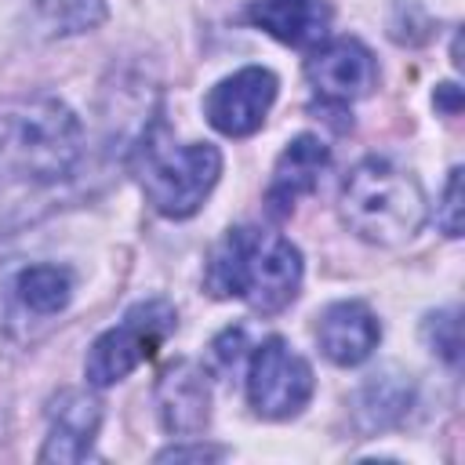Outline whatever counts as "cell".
I'll return each mask as SVG.
<instances>
[{
  "mask_svg": "<svg viewBox=\"0 0 465 465\" xmlns=\"http://www.w3.org/2000/svg\"><path fill=\"white\" fill-rule=\"evenodd\" d=\"M432 102H436V109H443V113H458L461 109V91H458V84H440L436 87V94H432Z\"/></svg>",
  "mask_w": 465,
  "mask_h": 465,
  "instance_id": "20",
  "label": "cell"
},
{
  "mask_svg": "<svg viewBox=\"0 0 465 465\" xmlns=\"http://www.w3.org/2000/svg\"><path fill=\"white\" fill-rule=\"evenodd\" d=\"M174 327H178V312L171 302L149 298V302L131 305L120 323H113L91 341L87 360H84L87 385L109 389L124 381L131 371H138L145 360L156 356V349L174 334Z\"/></svg>",
  "mask_w": 465,
  "mask_h": 465,
  "instance_id": "5",
  "label": "cell"
},
{
  "mask_svg": "<svg viewBox=\"0 0 465 465\" xmlns=\"http://www.w3.org/2000/svg\"><path fill=\"white\" fill-rule=\"evenodd\" d=\"M338 207L349 232L378 247L407 243L425 225L421 182L381 156H367L345 174Z\"/></svg>",
  "mask_w": 465,
  "mask_h": 465,
  "instance_id": "3",
  "label": "cell"
},
{
  "mask_svg": "<svg viewBox=\"0 0 465 465\" xmlns=\"http://www.w3.org/2000/svg\"><path fill=\"white\" fill-rule=\"evenodd\" d=\"M276 87L280 84H276V73L272 69H265V65H243L232 76H222L207 91L203 116H207V124L218 134H225V138H247V134H254L265 124V116H269V109L276 102Z\"/></svg>",
  "mask_w": 465,
  "mask_h": 465,
  "instance_id": "7",
  "label": "cell"
},
{
  "mask_svg": "<svg viewBox=\"0 0 465 465\" xmlns=\"http://www.w3.org/2000/svg\"><path fill=\"white\" fill-rule=\"evenodd\" d=\"M15 291H18V302L29 312L51 316V312H62L69 305V298H73V272L65 265L40 262V265H29V269L18 272Z\"/></svg>",
  "mask_w": 465,
  "mask_h": 465,
  "instance_id": "14",
  "label": "cell"
},
{
  "mask_svg": "<svg viewBox=\"0 0 465 465\" xmlns=\"http://www.w3.org/2000/svg\"><path fill=\"white\" fill-rule=\"evenodd\" d=\"M305 76L323 102L349 105V102L371 94V87L378 84V62L371 54V47L360 44L356 36H334L309 54Z\"/></svg>",
  "mask_w": 465,
  "mask_h": 465,
  "instance_id": "8",
  "label": "cell"
},
{
  "mask_svg": "<svg viewBox=\"0 0 465 465\" xmlns=\"http://www.w3.org/2000/svg\"><path fill=\"white\" fill-rule=\"evenodd\" d=\"M207 458H225L222 447H207V443H193V447H167L156 454V461H207Z\"/></svg>",
  "mask_w": 465,
  "mask_h": 465,
  "instance_id": "19",
  "label": "cell"
},
{
  "mask_svg": "<svg viewBox=\"0 0 465 465\" xmlns=\"http://www.w3.org/2000/svg\"><path fill=\"white\" fill-rule=\"evenodd\" d=\"M302 251L269 229H229L203 269V287L214 298H240L254 312H280L302 291Z\"/></svg>",
  "mask_w": 465,
  "mask_h": 465,
  "instance_id": "2",
  "label": "cell"
},
{
  "mask_svg": "<svg viewBox=\"0 0 465 465\" xmlns=\"http://www.w3.org/2000/svg\"><path fill=\"white\" fill-rule=\"evenodd\" d=\"M134 174L156 214L189 218L203 207V200L218 185L222 153L211 142L178 145L167 134V124L156 120L134 149Z\"/></svg>",
  "mask_w": 465,
  "mask_h": 465,
  "instance_id": "4",
  "label": "cell"
},
{
  "mask_svg": "<svg viewBox=\"0 0 465 465\" xmlns=\"http://www.w3.org/2000/svg\"><path fill=\"white\" fill-rule=\"evenodd\" d=\"M316 378L302 352H294L283 338H265L247 367V403L265 421L298 418L312 400Z\"/></svg>",
  "mask_w": 465,
  "mask_h": 465,
  "instance_id": "6",
  "label": "cell"
},
{
  "mask_svg": "<svg viewBox=\"0 0 465 465\" xmlns=\"http://www.w3.org/2000/svg\"><path fill=\"white\" fill-rule=\"evenodd\" d=\"M33 18L44 36L91 33L105 22V0H36Z\"/></svg>",
  "mask_w": 465,
  "mask_h": 465,
  "instance_id": "15",
  "label": "cell"
},
{
  "mask_svg": "<svg viewBox=\"0 0 465 465\" xmlns=\"http://www.w3.org/2000/svg\"><path fill=\"white\" fill-rule=\"evenodd\" d=\"M84 156L80 116L54 94H22L0 105V185H54Z\"/></svg>",
  "mask_w": 465,
  "mask_h": 465,
  "instance_id": "1",
  "label": "cell"
},
{
  "mask_svg": "<svg viewBox=\"0 0 465 465\" xmlns=\"http://www.w3.org/2000/svg\"><path fill=\"white\" fill-rule=\"evenodd\" d=\"M331 4L323 0H254L247 7V22L265 29L272 40L287 47H312L331 29Z\"/></svg>",
  "mask_w": 465,
  "mask_h": 465,
  "instance_id": "13",
  "label": "cell"
},
{
  "mask_svg": "<svg viewBox=\"0 0 465 465\" xmlns=\"http://www.w3.org/2000/svg\"><path fill=\"white\" fill-rule=\"evenodd\" d=\"M411 403V385H403L396 374H374L363 389H360V414L367 418L371 429H385L392 421L403 418Z\"/></svg>",
  "mask_w": 465,
  "mask_h": 465,
  "instance_id": "16",
  "label": "cell"
},
{
  "mask_svg": "<svg viewBox=\"0 0 465 465\" xmlns=\"http://www.w3.org/2000/svg\"><path fill=\"white\" fill-rule=\"evenodd\" d=\"M331 163V149L316 134H294L287 149L280 153L269 185H265V211L269 218L283 222L302 196H309L320 185V174Z\"/></svg>",
  "mask_w": 465,
  "mask_h": 465,
  "instance_id": "10",
  "label": "cell"
},
{
  "mask_svg": "<svg viewBox=\"0 0 465 465\" xmlns=\"http://www.w3.org/2000/svg\"><path fill=\"white\" fill-rule=\"evenodd\" d=\"M421 334L429 341V349L436 356H443L450 367H458V349H461V338H458V309H440L432 316H425L421 323Z\"/></svg>",
  "mask_w": 465,
  "mask_h": 465,
  "instance_id": "17",
  "label": "cell"
},
{
  "mask_svg": "<svg viewBox=\"0 0 465 465\" xmlns=\"http://www.w3.org/2000/svg\"><path fill=\"white\" fill-rule=\"evenodd\" d=\"M102 425V403L80 389H65L51 407V429L40 461H84Z\"/></svg>",
  "mask_w": 465,
  "mask_h": 465,
  "instance_id": "12",
  "label": "cell"
},
{
  "mask_svg": "<svg viewBox=\"0 0 465 465\" xmlns=\"http://www.w3.org/2000/svg\"><path fill=\"white\" fill-rule=\"evenodd\" d=\"M436 222L447 236H461V167H450V174H447L443 200L436 207Z\"/></svg>",
  "mask_w": 465,
  "mask_h": 465,
  "instance_id": "18",
  "label": "cell"
},
{
  "mask_svg": "<svg viewBox=\"0 0 465 465\" xmlns=\"http://www.w3.org/2000/svg\"><path fill=\"white\" fill-rule=\"evenodd\" d=\"M156 414L171 436H200L211 421V378L196 360H174L156 381Z\"/></svg>",
  "mask_w": 465,
  "mask_h": 465,
  "instance_id": "9",
  "label": "cell"
},
{
  "mask_svg": "<svg viewBox=\"0 0 465 465\" xmlns=\"http://www.w3.org/2000/svg\"><path fill=\"white\" fill-rule=\"evenodd\" d=\"M316 341H320V352L338 363V367H356L363 363L378 341H381V323L378 316L371 312V305L356 302V298H345V302H334L320 312V323H316Z\"/></svg>",
  "mask_w": 465,
  "mask_h": 465,
  "instance_id": "11",
  "label": "cell"
}]
</instances>
